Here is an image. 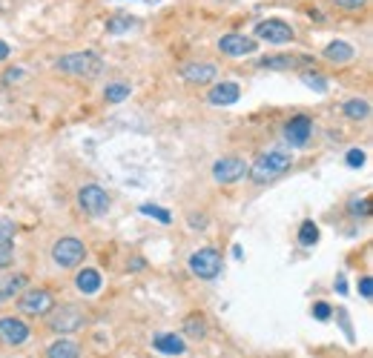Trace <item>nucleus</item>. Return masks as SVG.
Returning <instances> with one entry per match:
<instances>
[{"mask_svg":"<svg viewBox=\"0 0 373 358\" xmlns=\"http://www.w3.org/2000/svg\"><path fill=\"white\" fill-rule=\"evenodd\" d=\"M287 170H290V155L282 152V149H270V152L255 158L253 170H250V178L255 184H267V181H273L278 175H285Z\"/></svg>","mask_w":373,"mask_h":358,"instance_id":"obj_1","label":"nucleus"},{"mask_svg":"<svg viewBox=\"0 0 373 358\" xmlns=\"http://www.w3.org/2000/svg\"><path fill=\"white\" fill-rule=\"evenodd\" d=\"M58 69L66 72V75L95 81L101 72H104V60H101L95 52H75V55L61 58V60H58Z\"/></svg>","mask_w":373,"mask_h":358,"instance_id":"obj_2","label":"nucleus"},{"mask_svg":"<svg viewBox=\"0 0 373 358\" xmlns=\"http://www.w3.org/2000/svg\"><path fill=\"white\" fill-rule=\"evenodd\" d=\"M190 272L198 275V278H204V281L219 278V272H221V255L216 250H209V247L193 252L190 255Z\"/></svg>","mask_w":373,"mask_h":358,"instance_id":"obj_3","label":"nucleus"},{"mask_svg":"<svg viewBox=\"0 0 373 358\" xmlns=\"http://www.w3.org/2000/svg\"><path fill=\"white\" fill-rule=\"evenodd\" d=\"M84 255H86V250H84V244L78 241V238H61V241L52 247V258H55V264H58V267H63V270L78 267L81 261H84Z\"/></svg>","mask_w":373,"mask_h":358,"instance_id":"obj_4","label":"nucleus"},{"mask_svg":"<svg viewBox=\"0 0 373 358\" xmlns=\"http://www.w3.org/2000/svg\"><path fill=\"white\" fill-rule=\"evenodd\" d=\"M255 38L259 40H267V43H290L296 38L293 26L285 20H262V23H255Z\"/></svg>","mask_w":373,"mask_h":358,"instance_id":"obj_5","label":"nucleus"},{"mask_svg":"<svg viewBox=\"0 0 373 358\" xmlns=\"http://www.w3.org/2000/svg\"><path fill=\"white\" fill-rule=\"evenodd\" d=\"M17 304H20V309L26 316H46L55 307V298H52L49 290H29V293H23L17 298Z\"/></svg>","mask_w":373,"mask_h":358,"instance_id":"obj_6","label":"nucleus"},{"mask_svg":"<svg viewBox=\"0 0 373 358\" xmlns=\"http://www.w3.org/2000/svg\"><path fill=\"white\" fill-rule=\"evenodd\" d=\"M78 204L89 215H104L109 209V195H106V189H101L98 184H89L78 193Z\"/></svg>","mask_w":373,"mask_h":358,"instance_id":"obj_7","label":"nucleus"},{"mask_svg":"<svg viewBox=\"0 0 373 358\" xmlns=\"http://www.w3.org/2000/svg\"><path fill=\"white\" fill-rule=\"evenodd\" d=\"M219 49L230 58H244V55H253L259 46H255L253 38L247 35H239V32H230V35H221L219 38Z\"/></svg>","mask_w":373,"mask_h":358,"instance_id":"obj_8","label":"nucleus"},{"mask_svg":"<svg viewBox=\"0 0 373 358\" xmlns=\"http://www.w3.org/2000/svg\"><path fill=\"white\" fill-rule=\"evenodd\" d=\"M244 175H247V163H244L241 158H236V155L221 158V161H216V166H213V178H216L219 184H236V181L244 178Z\"/></svg>","mask_w":373,"mask_h":358,"instance_id":"obj_9","label":"nucleus"},{"mask_svg":"<svg viewBox=\"0 0 373 358\" xmlns=\"http://www.w3.org/2000/svg\"><path fill=\"white\" fill-rule=\"evenodd\" d=\"M313 135V121L308 115H296L293 121L285 127V140L290 143V147L301 149V147H308V140Z\"/></svg>","mask_w":373,"mask_h":358,"instance_id":"obj_10","label":"nucleus"},{"mask_svg":"<svg viewBox=\"0 0 373 358\" xmlns=\"http://www.w3.org/2000/svg\"><path fill=\"white\" fill-rule=\"evenodd\" d=\"M49 327L55 332H75L84 327V313L78 307H61L58 313L49 318Z\"/></svg>","mask_w":373,"mask_h":358,"instance_id":"obj_11","label":"nucleus"},{"mask_svg":"<svg viewBox=\"0 0 373 358\" xmlns=\"http://www.w3.org/2000/svg\"><path fill=\"white\" fill-rule=\"evenodd\" d=\"M26 339H29V327L23 324L20 318H12V316L0 318V341H3V344L17 347V344H23Z\"/></svg>","mask_w":373,"mask_h":358,"instance_id":"obj_12","label":"nucleus"},{"mask_svg":"<svg viewBox=\"0 0 373 358\" xmlns=\"http://www.w3.org/2000/svg\"><path fill=\"white\" fill-rule=\"evenodd\" d=\"M216 75H219V66L216 63H186L181 69V78L186 83H196V86H204L209 81H216Z\"/></svg>","mask_w":373,"mask_h":358,"instance_id":"obj_13","label":"nucleus"},{"mask_svg":"<svg viewBox=\"0 0 373 358\" xmlns=\"http://www.w3.org/2000/svg\"><path fill=\"white\" fill-rule=\"evenodd\" d=\"M241 98V89L239 83H232V81H224L219 86H213L207 92V101L213 104V106H230V104H236Z\"/></svg>","mask_w":373,"mask_h":358,"instance_id":"obj_14","label":"nucleus"},{"mask_svg":"<svg viewBox=\"0 0 373 358\" xmlns=\"http://www.w3.org/2000/svg\"><path fill=\"white\" fill-rule=\"evenodd\" d=\"M152 347H155L158 352H164V355H181V352L186 350L184 339L175 336V332H161V336H155Z\"/></svg>","mask_w":373,"mask_h":358,"instance_id":"obj_15","label":"nucleus"},{"mask_svg":"<svg viewBox=\"0 0 373 358\" xmlns=\"http://www.w3.org/2000/svg\"><path fill=\"white\" fill-rule=\"evenodd\" d=\"M26 290V275H9V278H0V304L12 301L15 295H20Z\"/></svg>","mask_w":373,"mask_h":358,"instance_id":"obj_16","label":"nucleus"},{"mask_svg":"<svg viewBox=\"0 0 373 358\" xmlns=\"http://www.w3.org/2000/svg\"><path fill=\"white\" fill-rule=\"evenodd\" d=\"M46 358H81V347L72 339H58L46 350Z\"/></svg>","mask_w":373,"mask_h":358,"instance_id":"obj_17","label":"nucleus"},{"mask_svg":"<svg viewBox=\"0 0 373 358\" xmlns=\"http://www.w3.org/2000/svg\"><path fill=\"white\" fill-rule=\"evenodd\" d=\"M354 46L351 43H344V40H333L331 46H324V58L333 60V63H347V60H354Z\"/></svg>","mask_w":373,"mask_h":358,"instance_id":"obj_18","label":"nucleus"},{"mask_svg":"<svg viewBox=\"0 0 373 358\" xmlns=\"http://www.w3.org/2000/svg\"><path fill=\"white\" fill-rule=\"evenodd\" d=\"M299 63H310V58H293V55H270L259 60V69H293Z\"/></svg>","mask_w":373,"mask_h":358,"instance_id":"obj_19","label":"nucleus"},{"mask_svg":"<svg viewBox=\"0 0 373 358\" xmlns=\"http://www.w3.org/2000/svg\"><path fill=\"white\" fill-rule=\"evenodd\" d=\"M75 284H78V290L84 295H92V293L101 290V272L98 270H81L78 278H75Z\"/></svg>","mask_w":373,"mask_h":358,"instance_id":"obj_20","label":"nucleus"},{"mask_svg":"<svg viewBox=\"0 0 373 358\" xmlns=\"http://www.w3.org/2000/svg\"><path fill=\"white\" fill-rule=\"evenodd\" d=\"M344 115L351 117V121H367V117H370V104L354 98V101H347V104H344Z\"/></svg>","mask_w":373,"mask_h":358,"instance_id":"obj_21","label":"nucleus"},{"mask_svg":"<svg viewBox=\"0 0 373 358\" xmlns=\"http://www.w3.org/2000/svg\"><path fill=\"white\" fill-rule=\"evenodd\" d=\"M129 86L127 83H109L106 89H104V98L109 101V104H121V101H127L129 98Z\"/></svg>","mask_w":373,"mask_h":358,"instance_id":"obj_22","label":"nucleus"},{"mask_svg":"<svg viewBox=\"0 0 373 358\" xmlns=\"http://www.w3.org/2000/svg\"><path fill=\"white\" fill-rule=\"evenodd\" d=\"M184 332H186L190 339H201L204 332H207L204 316H186V321H184Z\"/></svg>","mask_w":373,"mask_h":358,"instance_id":"obj_23","label":"nucleus"},{"mask_svg":"<svg viewBox=\"0 0 373 358\" xmlns=\"http://www.w3.org/2000/svg\"><path fill=\"white\" fill-rule=\"evenodd\" d=\"M316 241H319V227L313 221H305L301 229H299V244L301 247H313Z\"/></svg>","mask_w":373,"mask_h":358,"instance_id":"obj_24","label":"nucleus"},{"mask_svg":"<svg viewBox=\"0 0 373 358\" xmlns=\"http://www.w3.org/2000/svg\"><path fill=\"white\" fill-rule=\"evenodd\" d=\"M301 83L305 86H310L313 92H328V81H324L322 75H316V72H301Z\"/></svg>","mask_w":373,"mask_h":358,"instance_id":"obj_25","label":"nucleus"},{"mask_svg":"<svg viewBox=\"0 0 373 358\" xmlns=\"http://www.w3.org/2000/svg\"><path fill=\"white\" fill-rule=\"evenodd\" d=\"M141 215H150V218H158L161 224H170V221H173V215H170L167 209L155 206V204H144V206H141Z\"/></svg>","mask_w":373,"mask_h":358,"instance_id":"obj_26","label":"nucleus"},{"mask_svg":"<svg viewBox=\"0 0 373 358\" xmlns=\"http://www.w3.org/2000/svg\"><path fill=\"white\" fill-rule=\"evenodd\" d=\"M132 17H127V15H115L109 23H106V32H127L129 26H132Z\"/></svg>","mask_w":373,"mask_h":358,"instance_id":"obj_27","label":"nucleus"},{"mask_svg":"<svg viewBox=\"0 0 373 358\" xmlns=\"http://www.w3.org/2000/svg\"><path fill=\"white\" fill-rule=\"evenodd\" d=\"M12 261H15V247H12V241H3L0 244V270L12 267Z\"/></svg>","mask_w":373,"mask_h":358,"instance_id":"obj_28","label":"nucleus"},{"mask_svg":"<svg viewBox=\"0 0 373 358\" xmlns=\"http://www.w3.org/2000/svg\"><path fill=\"white\" fill-rule=\"evenodd\" d=\"M15 238V221H9V218H3V215H0V244L3 241H12Z\"/></svg>","mask_w":373,"mask_h":358,"instance_id":"obj_29","label":"nucleus"},{"mask_svg":"<svg viewBox=\"0 0 373 358\" xmlns=\"http://www.w3.org/2000/svg\"><path fill=\"white\" fill-rule=\"evenodd\" d=\"M344 161H347L351 170H359V166H365V152L362 149H351V152L344 155Z\"/></svg>","mask_w":373,"mask_h":358,"instance_id":"obj_30","label":"nucleus"},{"mask_svg":"<svg viewBox=\"0 0 373 358\" xmlns=\"http://www.w3.org/2000/svg\"><path fill=\"white\" fill-rule=\"evenodd\" d=\"M333 3L339 9H344V12H356V9H362L367 3V0H333Z\"/></svg>","mask_w":373,"mask_h":358,"instance_id":"obj_31","label":"nucleus"},{"mask_svg":"<svg viewBox=\"0 0 373 358\" xmlns=\"http://www.w3.org/2000/svg\"><path fill=\"white\" fill-rule=\"evenodd\" d=\"M313 316H316L319 321H328V318L333 316V309H331L328 304H316V307H313Z\"/></svg>","mask_w":373,"mask_h":358,"instance_id":"obj_32","label":"nucleus"},{"mask_svg":"<svg viewBox=\"0 0 373 358\" xmlns=\"http://www.w3.org/2000/svg\"><path fill=\"white\" fill-rule=\"evenodd\" d=\"M359 293H362V298H370V295H373V278H370V275H365V278L359 281Z\"/></svg>","mask_w":373,"mask_h":358,"instance_id":"obj_33","label":"nucleus"},{"mask_svg":"<svg viewBox=\"0 0 373 358\" xmlns=\"http://www.w3.org/2000/svg\"><path fill=\"white\" fill-rule=\"evenodd\" d=\"M351 212H354V215H367V212H370V209H367V198L354 201V204H351Z\"/></svg>","mask_w":373,"mask_h":358,"instance_id":"obj_34","label":"nucleus"},{"mask_svg":"<svg viewBox=\"0 0 373 358\" xmlns=\"http://www.w3.org/2000/svg\"><path fill=\"white\" fill-rule=\"evenodd\" d=\"M23 78V72L20 69H15V72H6V75H3V83H12V81H20Z\"/></svg>","mask_w":373,"mask_h":358,"instance_id":"obj_35","label":"nucleus"},{"mask_svg":"<svg viewBox=\"0 0 373 358\" xmlns=\"http://www.w3.org/2000/svg\"><path fill=\"white\" fill-rule=\"evenodd\" d=\"M9 58V46L3 43V40H0V60H6Z\"/></svg>","mask_w":373,"mask_h":358,"instance_id":"obj_36","label":"nucleus"},{"mask_svg":"<svg viewBox=\"0 0 373 358\" xmlns=\"http://www.w3.org/2000/svg\"><path fill=\"white\" fill-rule=\"evenodd\" d=\"M336 290H339V293H344V290H347V284H344V278H339V281H336Z\"/></svg>","mask_w":373,"mask_h":358,"instance_id":"obj_37","label":"nucleus"}]
</instances>
